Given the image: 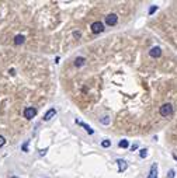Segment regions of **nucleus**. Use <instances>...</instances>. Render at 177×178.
Returning <instances> with one entry per match:
<instances>
[{
  "label": "nucleus",
  "mask_w": 177,
  "mask_h": 178,
  "mask_svg": "<svg viewBox=\"0 0 177 178\" xmlns=\"http://www.w3.org/2000/svg\"><path fill=\"white\" fill-rule=\"evenodd\" d=\"M159 114L162 115V117H170L171 114H173V105L171 104H169V103H166V104H163L160 108H159Z\"/></svg>",
  "instance_id": "1"
},
{
  "label": "nucleus",
  "mask_w": 177,
  "mask_h": 178,
  "mask_svg": "<svg viewBox=\"0 0 177 178\" xmlns=\"http://www.w3.org/2000/svg\"><path fill=\"white\" fill-rule=\"evenodd\" d=\"M37 115V108H34V107H27V108L24 109V118L25 119H32L34 117Z\"/></svg>",
  "instance_id": "2"
},
{
  "label": "nucleus",
  "mask_w": 177,
  "mask_h": 178,
  "mask_svg": "<svg viewBox=\"0 0 177 178\" xmlns=\"http://www.w3.org/2000/svg\"><path fill=\"white\" fill-rule=\"evenodd\" d=\"M90 28H92L93 34H100L104 31V25H103V23H100V21H94L92 25H90Z\"/></svg>",
  "instance_id": "3"
},
{
  "label": "nucleus",
  "mask_w": 177,
  "mask_h": 178,
  "mask_svg": "<svg viewBox=\"0 0 177 178\" xmlns=\"http://www.w3.org/2000/svg\"><path fill=\"white\" fill-rule=\"evenodd\" d=\"M149 56L150 57H160L162 56V49L159 48V46H153V48H150V51H149Z\"/></svg>",
  "instance_id": "4"
},
{
  "label": "nucleus",
  "mask_w": 177,
  "mask_h": 178,
  "mask_svg": "<svg viewBox=\"0 0 177 178\" xmlns=\"http://www.w3.org/2000/svg\"><path fill=\"white\" fill-rule=\"evenodd\" d=\"M117 21H118L117 14H108L107 17H106V23H107V25H115Z\"/></svg>",
  "instance_id": "5"
},
{
  "label": "nucleus",
  "mask_w": 177,
  "mask_h": 178,
  "mask_svg": "<svg viewBox=\"0 0 177 178\" xmlns=\"http://www.w3.org/2000/svg\"><path fill=\"white\" fill-rule=\"evenodd\" d=\"M56 115V109L55 108H51V109H48L46 111V114L44 115V121H51L52 118Z\"/></svg>",
  "instance_id": "6"
},
{
  "label": "nucleus",
  "mask_w": 177,
  "mask_h": 178,
  "mask_svg": "<svg viewBox=\"0 0 177 178\" xmlns=\"http://www.w3.org/2000/svg\"><path fill=\"white\" fill-rule=\"evenodd\" d=\"M146 178H158V164H152L150 167V171H149V175Z\"/></svg>",
  "instance_id": "7"
},
{
  "label": "nucleus",
  "mask_w": 177,
  "mask_h": 178,
  "mask_svg": "<svg viewBox=\"0 0 177 178\" xmlns=\"http://www.w3.org/2000/svg\"><path fill=\"white\" fill-rule=\"evenodd\" d=\"M117 163H118V171H119V172L125 171L127 167H128L127 161H125V160H121V159H118V160H117Z\"/></svg>",
  "instance_id": "8"
},
{
  "label": "nucleus",
  "mask_w": 177,
  "mask_h": 178,
  "mask_svg": "<svg viewBox=\"0 0 177 178\" xmlns=\"http://www.w3.org/2000/svg\"><path fill=\"white\" fill-rule=\"evenodd\" d=\"M84 63H86V57L84 56H79V57L75 59V66L76 67H82Z\"/></svg>",
  "instance_id": "9"
},
{
  "label": "nucleus",
  "mask_w": 177,
  "mask_h": 178,
  "mask_svg": "<svg viewBox=\"0 0 177 178\" xmlns=\"http://www.w3.org/2000/svg\"><path fill=\"white\" fill-rule=\"evenodd\" d=\"M76 124H77V125H80L82 128H84L86 132H88V135H93V133H94V130H93L92 128L88 126V125H86L84 122H80V121H77V119H76Z\"/></svg>",
  "instance_id": "10"
},
{
  "label": "nucleus",
  "mask_w": 177,
  "mask_h": 178,
  "mask_svg": "<svg viewBox=\"0 0 177 178\" xmlns=\"http://www.w3.org/2000/svg\"><path fill=\"white\" fill-rule=\"evenodd\" d=\"M24 35H15V38H14V44L15 45H21L23 42H24Z\"/></svg>",
  "instance_id": "11"
},
{
  "label": "nucleus",
  "mask_w": 177,
  "mask_h": 178,
  "mask_svg": "<svg viewBox=\"0 0 177 178\" xmlns=\"http://www.w3.org/2000/svg\"><path fill=\"white\" fill-rule=\"evenodd\" d=\"M100 122L103 125H110L111 124V119H110V117H101L100 118Z\"/></svg>",
  "instance_id": "12"
},
{
  "label": "nucleus",
  "mask_w": 177,
  "mask_h": 178,
  "mask_svg": "<svg viewBox=\"0 0 177 178\" xmlns=\"http://www.w3.org/2000/svg\"><path fill=\"white\" fill-rule=\"evenodd\" d=\"M128 140H121V142H119V147H122V149H127L128 147Z\"/></svg>",
  "instance_id": "13"
},
{
  "label": "nucleus",
  "mask_w": 177,
  "mask_h": 178,
  "mask_svg": "<svg viewBox=\"0 0 177 178\" xmlns=\"http://www.w3.org/2000/svg\"><path fill=\"white\" fill-rule=\"evenodd\" d=\"M101 146H103V147H110V146H111V142L106 139V140H103V142H101Z\"/></svg>",
  "instance_id": "14"
},
{
  "label": "nucleus",
  "mask_w": 177,
  "mask_h": 178,
  "mask_svg": "<svg viewBox=\"0 0 177 178\" xmlns=\"http://www.w3.org/2000/svg\"><path fill=\"white\" fill-rule=\"evenodd\" d=\"M139 156L142 157V159H145V157L148 156V150H146V149H142V150H140V153H139Z\"/></svg>",
  "instance_id": "15"
},
{
  "label": "nucleus",
  "mask_w": 177,
  "mask_h": 178,
  "mask_svg": "<svg viewBox=\"0 0 177 178\" xmlns=\"http://www.w3.org/2000/svg\"><path fill=\"white\" fill-rule=\"evenodd\" d=\"M4 145H6V139H4V136L0 135V147H3Z\"/></svg>",
  "instance_id": "16"
},
{
  "label": "nucleus",
  "mask_w": 177,
  "mask_h": 178,
  "mask_svg": "<svg viewBox=\"0 0 177 178\" xmlns=\"http://www.w3.org/2000/svg\"><path fill=\"white\" fill-rule=\"evenodd\" d=\"M174 175H176V172H174V170H170L167 174V178H174Z\"/></svg>",
  "instance_id": "17"
},
{
  "label": "nucleus",
  "mask_w": 177,
  "mask_h": 178,
  "mask_svg": "<svg viewBox=\"0 0 177 178\" xmlns=\"http://www.w3.org/2000/svg\"><path fill=\"white\" fill-rule=\"evenodd\" d=\"M156 10H158V7L156 6H153V7H150V10H149V14H152V13H155Z\"/></svg>",
  "instance_id": "18"
},
{
  "label": "nucleus",
  "mask_w": 177,
  "mask_h": 178,
  "mask_svg": "<svg viewBox=\"0 0 177 178\" xmlns=\"http://www.w3.org/2000/svg\"><path fill=\"white\" fill-rule=\"evenodd\" d=\"M173 157H174V159H176V160H177V156H176V154H173Z\"/></svg>",
  "instance_id": "19"
},
{
  "label": "nucleus",
  "mask_w": 177,
  "mask_h": 178,
  "mask_svg": "<svg viewBox=\"0 0 177 178\" xmlns=\"http://www.w3.org/2000/svg\"><path fill=\"white\" fill-rule=\"evenodd\" d=\"M11 178H19V177H11Z\"/></svg>",
  "instance_id": "20"
}]
</instances>
